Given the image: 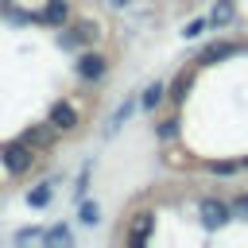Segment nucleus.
<instances>
[{
    "label": "nucleus",
    "instance_id": "obj_1",
    "mask_svg": "<svg viewBox=\"0 0 248 248\" xmlns=\"http://www.w3.org/2000/svg\"><path fill=\"white\" fill-rule=\"evenodd\" d=\"M0 159H4V167H8L12 174H23V170L35 163V147H31L27 140H16V143H8V147L0 151Z\"/></svg>",
    "mask_w": 248,
    "mask_h": 248
},
{
    "label": "nucleus",
    "instance_id": "obj_2",
    "mask_svg": "<svg viewBox=\"0 0 248 248\" xmlns=\"http://www.w3.org/2000/svg\"><path fill=\"white\" fill-rule=\"evenodd\" d=\"M198 217H202V225H205V229H221V225H229L232 205H229V202H221V198H202V202H198Z\"/></svg>",
    "mask_w": 248,
    "mask_h": 248
},
{
    "label": "nucleus",
    "instance_id": "obj_3",
    "mask_svg": "<svg viewBox=\"0 0 248 248\" xmlns=\"http://www.w3.org/2000/svg\"><path fill=\"white\" fill-rule=\"evenodd\" d=\"M46 124H54L58 132H70V128L78 124V108H74V105H66V101H58V105L50 108V116H46Z\"/></svg>",
    "mask_w": 248,
    "mask_h": 248
},
{
    "label": "nucleus",
    "instance_id": "obj_4",
    "mask_svg": "<svg viewBox=\"0 0 248 248\" xmlns=\"http://www.w3.org/2000/svg\"><path fill=\"white\" fill-rule=\"evenodd\" d=\"M151 229H155V213H136V221H132V229H128V244H140V240H147L151 236Z\"/></svg>",
    "mask_w": 248,
    "mask_h": 248
},
{
    "label": "nucleus",
    "instance_id": "obj_5",
    "mask_svg": "<svg viewBox=\"0 0 248 248\" xmlns=\"http://www.w3.org/2000/svg\"><path fill=\"white\" fill-rule=\"evenodd\" d=\"M78 74L89 78V81H97V78L105 74V58H101V54H81V58H78Z\"/></svg>",
    "mask_w": 248,
    "mask_h": 248
},
{
    "label": "nucleus",
    "instance_id": "obj_6",
    "mask_svg": "<svg viewBox=\"0 0 248 248\" xmlns=\"http://www.w3.org/2000/svg\"><path fill=\"white\" fill-rule=\"evenodd\" d=\"M221 58H232V43H209L198 62H221Z\"/></svg>",
    "mask_w": 248,
    "mask_h": 248
},
{
    "label": "nucleus",
    "instance_id": "obj_7",
    "mask_svg": "<svg viewBox=\"0 0 248 248\" xmlns=\"http://www.w3.org/2000/svg\"><path fill=\"white\" fill-rule=\"evenodd\" d=\"M46 202H50V186H46V182H43V186H35V190L27 194V205H31V209H43Z\"/></svg>",
    "mask_w": 248,
    "mask_h": 248
},
{
    "label": "nucleus",
    "instance_id": "obj_8",
    "mask_svg": "<svg viewBox=\"0 0 248 248\" xmlns=\"http://www.w3.org/2000/svg\"><path fill=\"white\" fill-rule=\"evenodd\" d=\"M43 19H46V23H62V19H66V4H62V0H50L46 12H43Z\"/></svg>",
    "mask_w": 248,
    "mask_h": 248
},
{
    "label": "nucleus",
    "instance_id": "obj_9",
    "mask_svg": "<svg viewBox=\"0 0 248 248\" xmlns=\"http://www.w3.org/2000/svg\"><path fill=\"white\" fill-rule=\"evenodd\" d=\"M23 140H27V143H31L35 151H39V147H46V143H50V128H31V132H27Z\"/></svg>",
    "mask_w": 248,
    "mask_h": 248
},
{
    "label": "nucleus",
    "instance_id": "obj_10",
    "mask_svg": "<svg viewBox=\"0 0 248 248\" xmlns=\"http://www.w3.org/2000/svg\"><path fill=\"white\" fill-rule=\"evenodd\" d=\"M209 19H213V23H229V19H232V0H217V8H213Z\"/></svg>",
    "mask_w": 248,
    "mask_h": 248
},
{
    "label": "nucleus",
    "instance_id": "obj_11",
    "mask_svg": "<svg viewBox=\"0 0 248 248\" xmlns=\"http://www.w3.org/2000/svg\"><path fill=\"white\" fill-rule=\"evenodd\" d=\"M209 23H213V19H209V16H202V19H190V23H186V31H182V35H186V39H198V35H202V31H209Z\"/></svg>",
    "mask_w": 248,
    "mask_h": 248
},
{
    "label": "nucleus",
    "instance_id": "obj_12",
    "mask_svg": "<svg viewBox=\"0 0 248 248\" xmlns=\"http://www.w3.org/2000/svg\"><path fill=\"white\" fill-rule=\"evenodd\" d=\"M163 101V85H147V93L140 97V108H155Z\"/></svg>",
    "mask_w": 248,
    "mask_h": 248
},
{
    "label": "nucleus",
    "instance_id": "obj_13",
    "mask_svg": "<svg viewBox=\"0 0 248 248\" xmlns=\"http://www.w3.org/2000/svg\"><path fill=\"white\" fill-rule=\"evenodd\" d=\"M229 205H232V217H244L248 221V194H236Z\"/></svg>",
    "mask_w": 248,
    "mask_h": 248
},
{
    "label": "nucleus",
    "instance_id": "obj_14",
    "mask_svg": "<svg viewBox=\"0 0 248 248\" xmlns=\"http://www.w3.org/2000/svg\"><path fill=\"white\" fill-rule=\"evenodd\" d=\"M236 163H213V174H232Z\"/></svg>",
    "mask_w": 248,
    "mask_h": 248
},
{
    "label": "nucleus",
    "instance_id": "obj_15",
    "mask_svg": "<svg viewBox=\"0 0 248 248\" xmlns=\"http://www.w3.org/2000/svg\"><path fill=\"white\" fill-rule=\"evenodd\" d=\"M81 221L93 225V221H97V209H93V205H81Z\"/></svg>",
    "mask_w": 248,
    "mask_h": 248
},
{
    "label": "nucleus",
    "instance_id": "obj_16",
    "mask_svg": "<svg viewBox=\"0 0 248 248\" xmlns=\"http://www.w3.org/2000/svg\"><path fill=\"white\" fill-rule=\"evenodd\" d=\"M174 132H178V128H174V120H167V124H159V136H163V140H167V136H174Z\"/></svg>",
    "mask_w": 248,
    "mask_h": 248
},
{
    "label": "nucleus",
    "instance_id": "obj_17",
    "mask_svg": "<svg viewBox=\"0 0 248 248\" xmlns=\"http://www.w3.org/2000/svg\"><path fill=\"white\" fill-rule=\"evenodd\" d=\"M46 240H62V244H66V229H50V232H46Z\"/></svg>",
    "mask_w": 248,
    "mask_h": 248
},
{
    "label": "nucleus",
    "instance_id": "obj_18",
    "mask_svg": "<svg viewBox=\"0 0 248 248\" xmlns=\"http://www.w3.org/2000/svg\"><path fill=\"white\" fill-rule=\"evenodd\" d=\"M112 4H116V8H124V4H128V0H112Z\"/></svg>",
    "mask_w": 248,
    "mask_h": 248
}]
</instances>
